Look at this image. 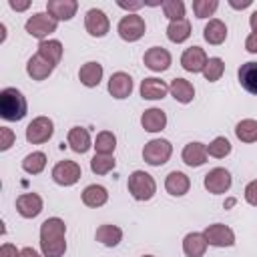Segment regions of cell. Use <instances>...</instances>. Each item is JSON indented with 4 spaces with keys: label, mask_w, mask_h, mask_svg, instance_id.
Masks as SVG:
<instances>
[{
    "label": "cell",
    "mask_w": 257,
    "mask_h": 257,
    "mask_svg": "<svg viewBox=\"0 0 257 257\" xmlns=\"http://www.w3.org/2000/svg\"><path fill=\"white\" fill-rule=\"evenodd\" d=\"M207 54L201 46H191V48H185V52L181 54V66L187 70V72H203L205 64H207Z\"/></svg>",
    "instance_id": "cell-13"
},
{
    "label": "cell",
    "mask_w": 257,
    "mask_h": 257,
    "mask_svg": "<svg viewBox=\"0 0 257 257\" xmlns=\"http://www.w3.org/2000/svg\"><path fill=\"white\" fill-rule=\"evenodd\" d=\"M231 173L227 171V169H223V167H215V169H211L207 175H205V179H203V185H205V189L209 191V193H213V195H223V193H227L229 189H231Z\"/></svg>",
    "instance_id": "cell-9"
},
{
    "label": "cell",
    "mask_w": 257,
    "mask_h": 257,
    "mask_svg": "<svg viewBox=\"0 0 257 257\" xmlns=\"http://www.w3.org/2000/svg\"><path fill=\"white\" fill-rule=\"evenodd\" d=\"M56 26H58V22H56L48 12H36V14H32V16L26 20V24H24L26 32H28L30 36H34V38H40V40H46L48 34L56 32Z\"/></svg>",
    "instance_id": "cell-5"
},
{
    "label": "cell",
    "mask_w": 257,
    "mask_h": 257,
    "mask_svg": "<svg viewBox=\"0 0 257 257\" xmlns=\"http://www.w3.org/2000/svg\"><path fill=\"white\" fill-rule=\"evenodd\" d=\"M78 10V2L76 0H48L46 2V12L56 20H70Z\"/></svg>",
    "instance_id": "cell-15"
},
{
    "label": "cell",
    "mask_w": 257,
    "mask_h": 257,
    "mask_svg": "<svg viewBox=\"0 0 257 257\" xmlns=\"http://www.w3.org/2000/svg\"><path fill=\"white\" fill-rule=\"evenodd\" d=\"M217 8H219L217 0H195L193 2V12L197 18H209L215 14Z\"/></svg>",
    "instance_id": "cell-39"
},
{
    "label": "cell",
    "mask_w": 257,
    "mask_h": 257,
    "mask_svg": "<svg viewBox=\"0 0 257 257\" xmlns=\"http://www.w3.org/2000/svg\"><path fill=\"white\" fill-rule=\"evenodd\" d=\"M116 4L120 8H124V10H128V14H135V10H139V8L145 6V2H124V0H118Z\"/></svg>",
    "instance_id": "cell-43"
},
{
    "label": "cell",
    "mask_w": 257,
    "mask_h": 257,
    "mask_svg": "<svg viewBox=\"0 0 257 257\" xmlns=\"http://www.w3.org/2000/svg\"><path fill=\"white\" fill-rule=\"evenodd\" d=\"M245 201L253 207H257V181H251L247 187H245Z\"/></svg>",
    "instance_id": "cell-41"
},
{
    "label": "cell",
    "mask_w": 257,
    "mask_h": 257,
    "mask_svg": "<svg viewBox=\"0 0 257 257\" xmlns=\"http://www.w3.org/2000/svg\"><path fill=\"white\" fill-rule=\"evenodd\" d=\"M207 145L203 143H189L181 153V159L187 167H201L207 163Z\"/></svg>",
    "instance_id": "cell-20"
},
{
    "label": "cell",
    "mask_w": 257,
    "mask_h": 257,
    "mask_svg": "<svg viewBox=\"0 0 257 257\" xmlns=\"http://www.w3.org/2000/svg\"><path fill=\"white\" fill-rule=\"evenodd\" d=\"M245 48H247V52L257 54V32H251V34L247 36V40H245Z\"/></svg>",
    "instance_id": "cell-44"
},
{
    "label": "cell",
    "mask_w": 257,
    "mask_h": 257,
    "mask_svg": "<svg viewBox=\"0 0 257 257\" xmlns=\"http://www.w3.org/2000/svg\"><path fill=\"white\" fill-rule=\"evenodd\" d=\"M207 247H209V243L203 233H189L183 239V253L187 257H203Z\"/></svg>",
    "instance_id": "cell-23"
},
{
    "label": "cell",
    "mask_w": 257,
    "mask_h": 257,
    "mask_svg": "<svg viewBox=\"0 0 257 257\" xmlns=\"http://www.w3.org/2000/svg\"><path fill=\"white\" fill-rule=\"evenodd\" d=\"M143 257H155V255H143Z\"/></svg>",
    "instance_id": "cell-49"
},
{
    "label": "cell",
    "mask_w": 257,
    "mask_h": 257,
    "mask_svg": "<svg viewBox=\"0 0 257 257\" xmlns=\"http://www.w3.org/2000/svg\"><path fill=\"white\" fill-rule=\"evenodd\" d=\"M28 112V104L24 94L14 88V86H6L0 92V116L8 122H18L26 116Z\"/></svg>",
    "instance_id": "cell-2"
},
{
    "label": "cell",
    "mask_w": 257,
    "mask_h": 257,
    "mask_svg": "<svg viewBox=\"0 0 257 257\" xmlns=\"http://www.w3.org/2000/svg\"><path fill=\"white\" fill-rule=\"evenodd\" d=\"M189 36H191V22H189L187 18L169 22V26H167V38H169L171 42L181 44V42H185Z\"/></svg>",
    "instance_id": "cell-30"
},
{
    "label": "cell",
    "mask_w": 257,
    "mask_h": 257,
    "mask_svg": "<svg viewBox=\"0 0 257 257\" xmlns=\"http://www.w3.org/2000/svg\"><path fill=\"white\" fill-rule=\"evenodd\" d=\"M82 177V169L78 163L74 161H58L54 167H52V181L60 187H70L74 185L78 179Z\"/></svg>",
    "instance_id": "cell-6"
},
{
    "label": "cell",
    "mask_w": 257,
    "mask_h": 257,
    "mask_svg": "<svg viewBox=\"0 0 257 257\" xmlns=\"http://www.w3.org/2000/svg\"><path fill=\"white\" fill-rule=\"evenodd\" d=\"M78 78H80V82H82L84 86H88V88L98 86L100 80H102V64H98V62H94V60L82 64L80 70H78Z\"/></svg>",
    "instance_id": "cell-26"
},
{
    "label": "cell",
    "mask_w": 257,
    "mask_h": 257,
    "mask_svg": "<svg viewBox=\"0 0 257 257\" xmlns=\"http://www.w3.org/2000/svg\"><path fill=\"white\" fill-rule=\"evenodd\" d=\"M165 189L173 197H183L191 189V179L181 171H171L167 175V179H165Z\"/></svg>",
    "instance_id": "cell-18"
},
{
    "label": "cell",
    "mask_w": 257,
    "mask_h": 257,
    "mask_svg": "<svg viewBox=\"0 0 257 257\" xmlns=\"http://www.w3.org/2000/svg\"><path fill=\"white\" fill-rule=\"evenodd\" d=\"M173 155V145L167 139H153L145 145L143 149V159L151 167H161L165 165Z\"/></svg>",
    "instance_id": "cell-4"
},
{
    "label": "cell",
    "mask_w": 257,
    "mask_h": 257,
    "mask_svg": "<svg viewBox=\"0 0 257 257\" xmlns=\"http://www.w3.org/2000/svg\"><path fill=\"white\" fill-rule=\"evenodd\" d=\"M141 124L147 133H161L167 126V114L161 108H147L141 116Z\"/></svg>",
    "instance_id": "cell-21"
},
{
    "label": "cell",
    "mask_w": 257,
    "mask_h": 257,
    "mask_svg": "<svg viewBox=\"0 0 257 257\" xmlns=\"http://www.w3.org/2000/svg\"><path fill=\"white\" fill-rule=\"evenodd\" d=\"M66 143H68V147H70L74 153H78V155H84L90 147H94L92 141H90L88 131L82 128V126H72V128L68 131V135H66Z\"/></svg>",
    "instance_id": "cell-19"
},
{
    "label": "cell",
    "mask_w": 257,
    "mask_h": 257,
    "mask_svg": "<svg viewBox=\"0 0 257 257\" xmlns=\"http://www.w3.org/2000/svg\"><path fill=\"white\" fill-rule=\"evenodd\" d=\"M52 133H54V122L48 116H36L26 126V141L32 145H42L52 137Z\"/></svg>",
    "instance_id": "cell-8"
},
{
    "label": "cell",
    "mask_w": 257,
    "mask_h": 257,
    "mask_svg": "<svg viewBox=\"0 0 257 257\" xmlns=\"http://www.w3.org/2000/svg\"><path fill=\"white\" fill-rule=\"evenodd\" d=\"M225 72V62L219 58V56H213L207 60L205 68H203V76L209 80V82H217Z\"/></svg>",
    "instance_id": "cell-37"
},
{
    "label": "cell",
    "mask_w": 257,
    "mask_h": 257,
    "mask_svg": "<svg viewBox=\"0 0 257 257\" xmlns=\"http://www.w3.org/2000/svg\"><path fill=\"white\" fill-rule=\"evenodd\" d=\"M62 44L58 42V40H40V44H38V54L44 58V60H48L50 64H58L60 62V58H62Z\"/></svg>",
    "instance_id": "cell-31"
},
{
    "label": "cell",
    "mask_w": 257,
    "mask_h": 257,
    "mask_svg": "<svg viewBox=\"0 0 257 257\" xmlns=\"http://www.w3.org/2000/svg\"><path fill=\"white\" fill-rule=\"evenodd\" d=\"M16 211L24 219H34L42 213V197L36 193H24L16 199Z\"/></svg>",
    "instance_id": "cell-14"
},
{
    "label": "cell",
    "mask_w": 257,
    "mask_h": 257,
    "mask_svg": "<svg viewBox=\"0 0 257 257\" xmlns=\"http://www.w3.org/2000/svg\"><path fill=\"white\" fill-rule=\"evenodd\" d=\"M116 30H118V36H120L122 40H126V42H137L139 38H143L145 30H147V24H145L143 16H139V14H126V16L120 18Z\"/></svg>",
    "instance_id": "cell-7"
},
{
    "label": "cell",
    "mask_w": 257,
    "mask_h": 257,
    "mask_svg": "<svg viewBox=\"0 0 257 257\" xmlns=\"http://www.w3.org/2000/svg\"><path fill=\"white\" fill-rule=\"evenodd\" d=\"M8 4H10V8H12V10L22 12V10H26V8L30 6V0H22V2H18V0H10Z\"/></svg>",
    "instance_id": "cell-45"
},
{
    "label": "cell",
    "mask_w": 257,
    "mask_h": 257,
    "mask_svg": "<svg viewBox=\"0 0 257 257\" xmlns=\"http://www.w3.org/2000/svg\"><path fill=\"white\" fill-rule=\"evenodd\" d=\"M0 257H20V251L12 243H4L0 247Z\"/></svg>",
    "instance_id": "cell-42"
},
{
    "label": "cell",
    "mask_w": 257,
    "mask_h": 257,
    "mask_svg": "<svg viewBox=\"0 0 257 257\" xmlns=\"http://www.w3.org/2000/svg\"><path fill=\"white\" fill-rule=\"evenodd\" d=\"M114 165H116V161L112 155H94L90 159V171L94 175H106L114 169Z\"/></svg>",
    "instance_id": "cell-35"
},
{
    "label": "cell",
    "mask_w": 257,
    "mask_h": 257,
    "mask_svg": "<svg viewBox=\"0 0 257 257\" xmlns=\"http://www.w3.org/2000/svg\"><path fill=\"white\" fill-rule=\"evenodd\" d=\"M94 239L98 243H102L104 247H116L122 241V229L116 227V225H110V223L100 225L94 233Z\"/></svg>",
    "instance_id": "cell-28"
},
{
    "label": "cell",
    "mask_w": 257,
    "mask_h": 257,
    "mask_svg": "<svg viewBox=\"0 0 257 257\" xmlns=\"http://www.w3.org/2000/svg\"><path fill=\"white\" fill-rule=\"evenodd\" d=\"M44 167H46V155L42 151H32L22 159V169L28 175H38L44 171Z\"/></svg>",
    "instance_id": "cell-32"
},
{
    "label": "cell",
    "mask_w": 257,
    "mask_h": 257,
    "mask_svg": "<svg viewBox=\"0 0 257 257\" xmlns=\"http://www.w3.org/2000/svg\"><path fill=\"white\" fill-rule=\"evenodd\" d=\"M231 153V143L227 137H215L209 145H207V155L215 157V159H225Z\"/></svg>",
    "instance_id": "cell-36"
},
{
    "label": "cell",
    "mask_w": 257,
    "mask_h": 257,
    "mask_svg": "<svg viewBox=\"0 0 257 257\" xmlns=\"http://www.w3.org/2000/svg\"><path fill=\"white\" fill-rule=\"evenodd\" d=\"M66 225L58 217H50L40 225V251L44 257H62L66 251Z\"/></svg>",
    "instance_id": "cell-1"
},
{
    "label": "cell",
    "mask_w": 257,
    "mask_h": 257,
    "mask_svg": "<svg viewBox=\"0 0 257 257\" xmlns=\"http://www.w3.org/2000/svg\"><path fill=\"white\" fill-rule=\"evenodd\" d=\"M128 193L133 195V199H137V201H149V199H153L155 197V193H157V183H155V179L149 175V173H145V171H133L131 175H128Z\"/></svg>",
    "instance_id": "cell-3"
},
{
    "label": "cell",
    "mask_w": 257,
    "mask_h": 257,
    "mask_svg": "<svg viewBox=\"0 0 257 257\" xmlns=\"http://www.w3.org/2000/svg\"><path fill=\"white\" fill-rule=\"evenodd\" d=\"M116 149V137L110 131H100L94 139V151L96 155H112Z\"/></svg>",
    "instance_id": "cell-34"
},
{
    "label": "cell",
    "mask_w": 257,
    "mask_h": 257,
    "mask_svg": "<svg viewBox=\"0 0 257 257\" xmlns=\"http://www.w3.org/2000/svg\"><path fill=\"white\" fill-rule=\"evenodd\" d=\"M161 6H163L165 16H167L171 22L185 18V4H183V0H165Z\"/></svg>",
    "instance_id": "cell-38"
},
{
    "label": "cell",
    "mask_w": 257,
    "mask_h": 257,
    "mask_svg": "<svg viewBox=\"0 0 257 257\" xmlns=\"http://www.w3.org/2000/svg\"><path fill=\"white\" fill-rule=\"evenodd\" d=\"M205 239L209 245L213 247H233L235 245V233L231 227L223 225V223H213L203 231Z\"/></svg>",
    "instance_id": "cell-10"
},
{
    "label": "cell",
    "mask_w": 257,
    "mask_h": 257,
    "mask_svg": "<svg viewBox=\"0 0 257 257\" xmlns=\"http://www.w3.org/2000/svg\"><path fill=\"white\" fill-rule=\"evenodd\" d=\"M235 135L241 143H255L257 141V120L253 118H243L235 126Z\"/></svg>",
    "instance_id": "cell-33"
},
{
    "label": "cell",
    "mask_w": 257,
    "mask_h": 257,
    "mask_svg": "<svg viewBox=\"0 0 257 257\" xmlns=\"http://www.w3.org/2000/svg\"><path fill=\"white\" fill-rule=\"evenodd\" d=\"M237 76H239V84L247 92L257 94V62H245V64H241Z\"/></svg>",
    "instance_id": "cell-29"
},
{
    "label": "cell",
    "mask_w": 257,
    "mask_h": 257,
    "mask_svg": "<svg viewBox=\"0 0 257 257\" xmlns=\"http://www.w3.org/2000/svg\"><path fill=\"white\" fill-rule=\"evenodd\" d=\"M84 28L90 36L94 38H102L108 28H110V22H108V16L100 10V8H90L84 16Z\"/></svg>",
    "instance_id": "cell-11"
},
{
    "label": "cell",
    "mask_w": 257,
    "mask_h": 257,
    "mask_svg": "<svg viewBox=\"0 0 257 257\" xmlns=\"http://www.w3.org/2000/svg\"><path fill=\"white\" fill-rule=\"evenodd\" d=\"M203 38L209 44H213V46L223 44L225 38H227V26H225V22H221L219 18H211L205 24V28H203Z\"/></svg>",
    "instance_id": "cell-25"
},
{
    "label": "cell",
    "mask_w": 257,
    "mask_h": 257,
    "mask_svg": "<svg viewBox=\"0 0 257 257\" xmlns=\"http://www.w3.org/2000/svg\"><path fill=\"white\" fill-rule=\"evenodd\" d=\"M169 92H171V96H173L177 102H181V104L191 102L193 96H195V88H193V84H191L187 78H173L171 84H169Z\"/></svg>",
    "instance_id": "cell-24"
},
{
    "label": "cell",
    "mask_w": 257,
    "mask_h": 257,
    "mask_svg": "<svg viewBox=\"0 0 257 257\" xmlns=\"http://www.w3.org/2000/svg\"><path fill=\"white\" fill-rule=\"evenodd\" d=\"M108 92H110V96H114L118 100L126 98L133 92V78H131V74H126L122 70L110 74V78H108Z\"/></svg>",
    "instance_id": "cell-16"
},
{
    "label": "cell",
    "mask_w": 257,
    "mask_h": 257,
    "mask_svg": "<svg viewBox=\"0 0 257 257\" xmlns=\"http://www.w3.org/2000/svg\"><path fill=\"white\" fill-rule=\"evenodd\" d=\"M16 141V135L8 126H0V151H8Z\"/></svg>",
    "instance_id": "cell-40"
},
{
    "label": "cell",
    "mask_w": 257,
    "mask_h": 257,
    "mask_svg": "<svg viewBox=\"0 0 257 257\" xmlns=\"http://www.w3.org/2000/svg\"><path fill=\"white\" fill-rule=\"evenodd\" d=\"M20 257H40V255L32 247H24V249H20Z\"/></svg>",
    "instance_id": "cell-46"
},
{
    "label": "cell",
    "mask_w": 257,
    "mask_h": 257,
    "mask_svg": "<svg viewBox=\"0 0 257 257\" xmlns=\"http://www.w3.org/2000/svg\"><path fill=\"white\" fill-rule=\"evenodd\" d=\"M167 92H169V84L161 78L151 76L141 82V96L145 100H161L167 96Z\"/></svg>",
    "instance_id": "cell-17"
},
{
    "label": "cell",
    "mask_w": 257,
    "mask_h": 257,
    "mask_svg": "<svg viewBox=\"0 0 257 257\" xmlns=\"http://www.w3.org/2000/svg\"><path fill=\"white\" fill-rule=\"evenodd\" d=\"M143 62L153 72H165L171 66V52L167 48H163V46H151L145 52Z\"/></svg>",
    "instance_id": "cell-12"
},
{
    "label": "cell",
    "mask_w": 257,
    "mask_h": 257,
    "mask_svg": "<svg viewBox=\"0 0 257 257\" xmlns=\"http://www.w3.org/2000/svg\"><path fill=\"white\" fill-rule=\"evenodd\" d=\"M108 201V191L102 185H88L82 191V203L90 209H98Z\"/></svg>",
    "instance_id": "cell-27"
},
{
    "label": "cell",
    "mask_w": 257,
    "mask_h": 257,
    "mask_svg": "<svg viewBox=\"0 0 257 257\" xmlns=\"http://www.w3.org/2000/svg\"><path fill=\"white\" fill-rule=\"evenodd\" d=\"M52 70H54V64H50L48 60H44L38 52L26 64V72H28V76L32 80H44V78H48L52 74Z\"/></svg>",
    "instance_id": "cell-22"
},
{
    "label": "cell",
    "mask_w": 257,
    "mask_h": 257,
    "mask_svg": "<svg viewBox=\"0 0 257 257\" xmlns=\"http://www.w3.org/2000/svg\"><path fill=\"white\" fill-rule=\"evenodd\" d=\"M229 4H231L233 8H237V10H243V8L251 6V0H243V2H235V0H229Z\"/></svg>",
    "instance_id": "cell-47"
},
{
    "label": "cell",
    "mask_w": 257,
    "mask_h": 257,
    "mask_svg": "<svg viewBox=\"0 0 257 257\" xmlns=\"http://www.w3.org/2000/svg\"><path fill=\"white\" fill-rule=\"evenodd\" d=\"M249 26H251L253 32H257V10L251 12V16H249Z\"/></svg>",
    "instance_id": "cell-48"
}]
</instances>
